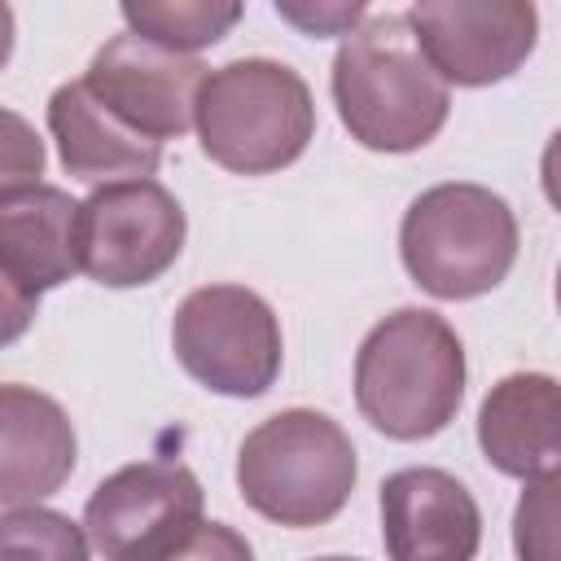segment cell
<instances>
[{
  "instance_id": "1",
  "label": "cell",
  "mask_w": 561,
  "mask_h": 561,
  "mask_svg": "<svg viewBox=\"0 0 561 561\" xmlns=\"http://www.w3.org/2000/svg\"><path fill=\"white\" fill-rule=\"evenodd\" d=\"M329 88L342 127L373 153L425 149L451 114V88L430 70L403 13H368L342 39Z\"/></svg>"
},
{
  "instance_id": "2",
  "label": "cell",
  "mask_w": 561,
  "mask_h": 561,
  "mask_svg": "<svg viewBox=\"0 0 561 561\" xmlns=\"http://www.w3.org/2000/svg\"><path fill=\"white\" fill-rule=\"evenodd\" d=\"M460 399L465 346L438 311L399 307L364 333L355 351V403L377 434L394 443L434 438L456 421Z\"/></svg>"
},
{
  "instance_id": "3",
  "label": "cell",
  "mask_w": 561,
  "mask_h": 561,
  "mask_svg": "<svg viewBox=\"0 0 561 561\" xmlns=\"http://www.w3.org/2000/svg\"><path fill=\"white\" fill-rule=\"evenodd\" d=\"M202 153L232 175H272L298 162L316 136L307 79L272 57H237L206 70L193 105Z\"/></svg>"
},
{
  "instance_id": "4",
  "label": "cell",
  "mask_w": 561,
  "mask_h": 561,
  "mask_svg": "<svg viewBox=\"0 0 561 561\" xmlns=\"http://www.w3.org/2000/svg\"><path fill=\"white\" fill-rule=\"evenodd\" d=\"M359 478L351 434L316 408H285L259 421L237 451L241 500L289 530L333 522Z\"/></svg>"
},
{
  "instance_id": "5",
  "label": "cell",
  "mask_w": 561,
  "mask_h": 561,
  "mask_svg": "<svg viewBox=\"0 0 561 561\" xmlns=\"http://www.w3.org/2000/svg\"><path fill=\"white\" fill-rule=\"evenodd\" d=\"M517 215L486 184L447 180L412 197L399 224L408 276L443 302L491 294L517 263Z\"/></svg>"
},
{
  "instance_id": "6",
  "label": "cell",
  "mask_w": 561,
  "mask_h": 561,
  "mask_svg": "<svg viewBox=\"0 0 561 561\" xmlns=\"http://www.w3.org/2000/svg\"><path fill=\"white\" fill-rule=\"evenodd\" d=\"M171 351L180 368L228 399H259L280 377V320L263 294L245 285H202L171 320Z\"/></svg>"
},
{
  "instance_id": "7",
  "label": "cell",
  "mask_w": 561,
  "mask_h": 561,
  "mask_svg": "<svg viewBox=\"0 0 561 561\" xmlns=\"http://www.w3.org/2000/svg\"><path fill=\"white\" fill-rule=\"evenodd\" d=\"M184 237V206L158 180L96 184L79 202V272H88L105 289L153 285L180 259Z\"/></svg>"
},
{
  "instance_id": "8",
  "label": "cell",
  "mask_w": 561,
  "mask_h": 561,
  "mask_svg": "<svg viewBox=\"0 0 561 561\" xmlns=\"http://www.w3.org/2000/svg\"><path fill=\"white\" fill-rule=\"evenodd\" d=\"M202 504L206 491L184 460H136L96 482L83 535L105 561H167L202 526Z\"/></svg>"
},
{
  "instance_id": "9",
  "label": "cell",
  "mask_w": 561,
  "mask_h": 561,
  "mask_svg": "<svg viewBox=\"0 0 561 561\" xmlns=\"http://www.w3.org/2000/svg\"><path fill=\"white\" fill-rule=\"evenodd\" d=\"M403 18L447 88H491L508 79L539 39V9L530 0H421Z\"/></svg>"
},
{
  "instance_id": "10",
  "label": "cell",
  "mask_w": 561,
  "mask_h": 561,
  "mask_svg": "<svg viewBox=\"0 0 561 561\" xmlns=\"http://www.w3.org/2000/svg\"><path fill=\"white\" fill-rule=\"evenodd\" d=\"M202 79H206V66L197 57L158 48L131 31L105 39L83 70V88L123 127L158 145L180 140L193 127Z\"/></svg>"
},
{
  "instance_id": "11",
  "label": "cell",
  "mask_w": 561,
  "mask_h": 561,
  "mask_svg": "<svg viewBox=\"0 0 561 561\" xmlns=\"http://www.w3.org/2000/svg\"><path fill=\"white\" fill-rule=\"evenodd\" d=\"M381 543L390 561H473L482 508L447 469H399L381 482Z\"/></svg>"
},
{
  "instance_id": "12",
  "label": "cell",
  "mask_w": 561,
  "mask_h": 561,
  "mask_svg": "<svg viewBox=\"0 0 561 561\" xmlns=\"http://www.w3.org/2000/svg\"><path fill=\"white\" fill-rule=\"evenodd\" d=\"M79 438L66 408L22 381H0V504H39L75 473Z\"/></svg>"
},
{
  "instance_id": "13",
  "label": "cell",
  "mask_w": 561,
  "mask_h": 561,
  "mask_svg": "<svg viewBox=\"0 0 561 561\" xmlns=\"http://www.w3.org/2000/svg\"><path fill=\"white\" fill-rule=\"evenodd\" d=\"M478 447L504 478H548L561 460V399L548 373L500 377L478 408Z\"/></svg>"
},
{
  "instance_id": "14",
  "label": "cell",
  "mask_w": 561,
  "mask_h": 561,
  "mask_svg": "<svg viewBox=\"0 0 561 561\" xmlns=\"http://www.w3.org/2000/svg\"><path fill=\"white\" fill-rule=\"evenodd\" d=\"M48 131L57 140L61 167L79 180H92V184L149 180L162 162V145L123 127L83 88V79H70L48 96Z\"/></svg>"
},
{
  "instance_id": "15",
  "label": "cell",
  "mask_w": 561,
  "mask_h": 561,
  "mask_svg": "<svg viewBox=\"0 0 561 561\" xmlns=\"http://www.w3.org/2000/svg\"><path fill=\"white\" fill-rule=\"evenodd\" d=\"M79 202L57 184H31L0 202V267L31 289L35 298L44 289L66 285L79 272Z\"/></svg>"
},
{
  "instance_id": "16",
  "label": "cell",
  "mask_w": 561,
  "mask_h": 561,
  "mask_svg": "<svg viewBox=\"0 0 561 561\" xmlns=\"http://www.w3.org/2000/svg\"><path fill=\"white\" fill-rule=\"evenodd\" d=\"M241 13L245 9L228 0H140V4L127 0L123 4V22L131 35L184 57L219 44L241 22Z\"/></svg>"
},
{
  "instance_id": "17",
  "label": "cell",
  "mask_w": 561,
  "mask_h": 561,
  "mask_svg": "<svg viewBox=\"0 0 561 561\" xmlns=\"http://www.w3.org/2000/svg\"><path fill=\"white\" fill-rule=\"evenodd\" d=\"M0 561H88V535L57 508L22 504L0 513Z\"/></svg>"
},
{
  "instance_id": "18",
  "label": "cell",
  "mask_w": 561,
  "mask_h": 561,
  "mask_svg": "<svg viewBox=\"0 0 561 561\" xmlns=\"http://www.w3.org/2000/svg\"><path fill=\"white\" fill-rule=\"evenodd\" d=\"M44 162H48V153H44L39 131L18 110L0 105V202L39 184Z\"/></svg>"
},
{
  "instance_id": "19",
  "label": "cell",
  "mask_w": 561,
  "mask_h": 561,
  "mask_svg": "<svg viewBox=\"0 0 561 561\" xmlns=\"http://www.w3.org/2000/svg\"><path fill=\"white\" fill-rule=\"evenodd\" d=\"M552 526H557V473L526 482L513 513L517 561H552Z\"/></svg>"
},
{
  "instance_id": "20",
  "label": "cell",
  "mask_w": 561,
  "mask_h": 561,
  "mask_svg": "<svg viewBox=\"0 0 561 561\" xmlns=\"http://www.w3.org/2000/svg\"><path fill=\"white\" fill-rule=\"evenodd\" d=\"M167 561H254V552L245 535L232 530L228 522H202Z\"/></svg>"
},
{
  "instance_id": "21",
  "label": "cell",
  "mask_w": 561,
  "mask_h": 561,
  "mask_svg": "<svg viewBox=\"0 0 561 561\" xmlns=\"http://www.w3.org/2000/svg\"><path fill=\"white\" fill-rule=\"evenodd\" d=\"M276 13L316 39L320 35H351L368 18L364 4H276Z\"/></svg>"
},
{
  "instance_id": "22",
  "label": "cell",
  "mask_w": 561,
  "mask_h": 561,
  "mask_svg": "<svg viewBox=\"0 0 561 561\" xmlns=\"http://www.w3.org/2000/svg\"><path fill=\"white\" fill-rule=\"evenodd\" d=\"M39 316V298L0 267V346H13Z\"/></svg>"
},
{
  "instance_id": "23",
  "label": "cell",
  "mask_w": 561,
  "mask_h": 561,
  "mask_svg": "<svg viewBox=\"0 0 561 561\" xmlns=\"http://www.w3.org/2000/svg\"><path fill=\"white\" fill-rule=\"evenodd\" d=\"M9 57H13V9L0 4V70L9 66Z\"/></svg>"
},
{
  "instance_id": "24",
  "label": "cell",
  "mask_w": 561,
  "mask_h": 561,
  "mask_svg": "<svg viewBox=\"0 0 561 561\" xmlns=\"http://www.w3.org/2000/svg\"><path fill=\"white\" fill-rule=\"evenodd\" d=\"M320 561H359V557H320Z\"/></svg>"
}]
</instances>
